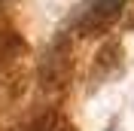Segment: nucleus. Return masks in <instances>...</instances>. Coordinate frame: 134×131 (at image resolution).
Instances as JSON below:
<instances>
[{
	"label": "nucleus",
	"instance_id": "1",
	"mask_svg": "<svg viewBox=\"0 0 134 131\" xmlns=\"http://www.w3.org/2000/svg\"><path fill=\"white\" fill-rule=\"evenodd\" d=\"M122 3H125V0H94V9L104 12V15H110V12H116Z\"/></svg>",
	"mask_w": 134,
	"mask_h": 131
}]
</instances>
